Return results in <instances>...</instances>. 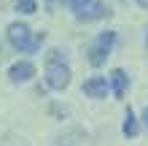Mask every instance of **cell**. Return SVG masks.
Here are the masks:
<instances>
[{
    "mask_svg": "<svg viewBox=\"0 0 148 146\" xmlns=\"http://www.w3.org/2000/svg\"><path fill=\"white\" fill-rule=\"evenodd\" d=\"M8 41H11L14 49H19V51H35L43 44V33L30 35V27H27V24L14 22V24H8Z\"/></svg>",
    "mask_w": 148,
    "mask_h": 146,
    "instance_id": "6da1fadb",
    "label": "cell"
},
{
    "mask_svg": "<svg viewBox=\"0 0 148 146\" xmlns=\"http://www.w3.org/2000/svg\"><path fill=\"white\" fill-rule=\"evenodd\" d=\"M113 41H116V33L113 30H108V33H100L97 35V41L89 46V62L97 68V65H102L108 60V54H110V49H113Z\"/></svg>",
    "mask_w": 148,
    "mask_h": 146,
    "instance_id": "7a4b0ae2",
    "label": "cell"
},
{
    "mask_svg": "<svg viewBox=\"0 0 148 146\" xmlns=\"http://www.w3.org/2000/svg\"><path fill=\"white\" fill-rule=\"evenodd\" d=\"M46 84L51 89H65L70 84V68L65 62H49L46 65Z\"/></svg>",
    "mask_w": 148,
    "mask_h": 146,
    "instance_id": "3957f363",
    "label": "cell"
},
{
    "mask_svg": "<svg viewBox=\"0 0 148 146\" xmlns=\"http://www.w3.org/2000/svg\"><path fill=\"white\" fill-rule=\"evenodd\" d=\"M108 6L100 3V0H89V3H84L81 8L75 11V19L81 22H94V19H102V16H108Z\"/></svg>",
    "mask_w": 148,
    "mask_h": 146,
    "instance_id": "277c9868",
    "label": "cell"
},
{
    "mask_svg": "<svg viewBox=\"0 0 148 146\" xmlns=\"http://www.w3.org/2000/svg\"><path fill=\"white\" fill-rule=\"evenodd\" d=\"M84 95H89V98H105L108 95V81L102 79V76H94V79L84 81Z\"/></svg>",
    "mask_w": 148,
    "mask_h": 146,
    "instance_id": "5b68a950",
    "label": "cell"
},
{
    "mask_svg": "<svg viewBox=\"0 0 148 146\" xmlns=\"http://www.w3.org/2000/svg\"><path fill=\"white\" fill-rule=\"evenodd\" d=\"M8 76H11V81H30L32 76H35V68L30 62H16V65H11Z\"/></svg>",
    "mask_w": 148,
    "mask_h": 146,
    "instance_id": "8992f818",
    "label": "cell"
},
{
    "mask_svg": "<svg viewBox=\"0 0 148 146\" xmlns=\"http://www.w3.org/2000/svg\"><path fill=\"white\" fill-rule=\"evenodd\" d=\"M110 81H113V95L121 98V95H124V89H127V84H129L127 73H124V71H113V73H110Z\"/></svg>",
    "mask_w": 148,
    "mask_h": 146,
    "instance_id": "52a82bcc",
    "label": "cell"
},
{
    "mask_svg": "<svg viewBox=\"0 0 148 146\" xmlns=\"http://www.w3.org/2000/svg\"><path fill=\"white\" fill-rule=\"evenodd\" d=\"M121 130H124V135H127V138H135V135H137V122H135V114H132L129 108H127V116H124V127H121Z\"/></svg>",
    "mask_w": 148,
    "mask_h": 146,
    "instance_id": "ba28073f",
    "label": "cell"
},
{
    "mask_svg": "<svg viewBox=\"0 0 148 146\" xmlns=\"http://www.w3.org/2000/svg\"><path fill=\"white\" fill-rule=\"evenodd\" d=\"M35 8H38L35 0H16V11L22 14H35Z\"/></svg>",
    "mask_w": 148,
    "mask_h": 146,
    "instance_id": "9c48e42d",
    "label": "cell"
},
{
    "mask_svg": "<svg viewBox=\"0 0 148 146\" xmlns=\"http://www.w3.org/2000/svg\"><path fill=\"white\" fill-rule=\"evenodd\" d=\"M65 3H67V6H70V8H73V11H78V8H81L84 3H89V0H65Z\"/></svg>",
    "mask_w": 148,
    "mask_h": 146,
    "instance_id": "30bf717a",
    "label": "cell"
},
{
    "mask_svg": "<svg viewBox=\"0 0 148 146\" xmlns=\"http://www.w3.org/2000/svg\"><path fill=\"white\" fill-rule=\"evenodd\" d=\"M143 125L148 127V106H145V111H143Z\"/></svg>",
    "mask_w": 148,
    "mask_h": 146,
    "instance_id": "8fae6325",
    "label": "cell"
},
{
    "mask_svg": "<svg viewBox=\"0 0 148 146\" xmlns=\"http://www.w3.org/2000/svg\"><path fill=\"white\" fill-rule=\"evenodd\" d=\"M137 6H140V8H148V0H137Z\"/></svg>",
    "mask_w": 148,
    "mask_h": 146,
    "instance_id": "7c38bea8",
    "label": "cell"
}]
</instances>
